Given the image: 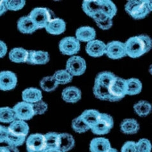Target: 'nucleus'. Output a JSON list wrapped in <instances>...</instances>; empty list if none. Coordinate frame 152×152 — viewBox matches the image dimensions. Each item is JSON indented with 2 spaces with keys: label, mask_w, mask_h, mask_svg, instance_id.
<instances>
[{
  "label": "nucleus",
  "mask_w": 152,
  "mask_h": 152,
  "mask_svg": "<svg viewBox=\"0 0 152 152\" xmlns=\"http://www.w3.org/2000/svg\"><path fill=\"white\" fill-rule=\"evenodd\" d=\"M116 77V75L111 72H100L96 75L95 83H99L101 85L109 88L110 84Z\"/></svg>",
  "instance_id": "obj_28"
},
{
  "label": "nucleus",
  "mask_w": 152,
  "mask_h": 152,
  "mask_svg": "<svg viewBox=\"0 0 152 152\" xmlns=\"http://www.w3.org/2000/svg\"><path fill=\"white\" fill-rule=\"evenodd\" d=\"M120 130L125 134H136L139 130V124L135 119L127 118L122 121L120 125Z\"/></svg>",
  "instance_id": "obj_23"
},
{
  "label": "nucleus",
  "mask_w": 152,
  "mask_h": 152,
  "mask_svg": "<svg viewBox=\"0 0 152 152\" xmlns=\"http://www.w3.org/2000/svg\"><path fill=\"white\" fill-rule=\"evenodd\" d=\"M107 152H118V151L116 149L113 148H111L108 150Z\"/></svg>",
  "instance_id": "obj_47"
},
{
  "label": "nucleus",
  "mask_w": 152,
  "mask_h": 152,
  "mask_svg": "<svg viewBox=\"0 0 152 152\" xmlns=\"http://www.w3.org/2000/svg\"><path fill=\"white\" fill-rule=\"evenodd\" d=\"M42 91L35 88H29L22 93V99L24 102L29 104H34L42 100Z\"/></svg>",
  "instance_id": "obj_21"
},
{
  "label": "nucleus",
  "mask_w": 152,
  "mask_h": 152,
  "mask_svg": "<svg viewBox=\"0 0 152 152\" xmlns=\"http://www.w3.org/2000/svg\"><path fill=\"white\" fill-rule=\"evenodd\" d=\"M125 11L134 19H142L150 12L146 5V1L132 0L129 1L125 6Z\"/></svg>",
  "instance_id": "obj_2"
},
{
  "label": "nucleus",
  "mask_w": 152,
  "mask_h": 152,
  "mask_svg": "<svg viewBox=\"0 0 152 152\" xmlns=\"http://www.w3.org/2000/svg\"><path fill=\"white\" fill-rule=\"evenodd\" d=\"M106 44L99 40H94L87 43L86 51L89 56L94 58L100 57L105 53Z\"/></svg>",
  "instance_id": "obj_13"
},
{
  "label": "nucleus",
  "mask_w": 152,
  "mask_h": 152,
  "mask_svg": "<svg viewBox=\"0 0 152 152\" xmlns=\"http://www.w3.org/2000/svg\"><path fill=\"white\" fill-rule=\"evenodd\" d=\"M102 5V0H85L83 3L82 8L84 13L93 18L101 11Z\"/></svg>",
  "instance_id": "obj_16"
},
{
  "label": "nucleus",
  "mask_w": 152,
  "mask_h": 152,
  "mask_svg": "<svg viewBox=\"0 0 152 152\" xmlns=\"http://www.w3.org/2000/svg\"><path fill=\"white\" fill-rule=\"evenodd\" d=\"M96 25L99 28L103 30H107V29H110L113 26V19L111 18H107L105 20L96 23Z\"/></svg>",
  "instance_id": "obj_40"
},
{
  "label": "nucleus",
  "mask_w": 152,
  "mask_h": 152,
  "mask_svg": "<svg viewBox=\"0 0 152 152\" xmlns=\"http://www.w3.org/2000/svg\"><path fill=\"white\" fill-rule=\"evenodd\" d=\"M124 45L126 56L137 58L150 51L152 47V41L149 36L140 35L129 38Z\"/></svg>",
  "instance_id": "obj_1"
},
{
  "label": "nucleus",
  "mask_w": 152,
  "mask_h": 152,
  "mask_svg": "<svg viewBox=\"0 0 152 152\" xmlns=\"http://www.w3.org/2000/svg\"><path fill=\"white\" fill-rule=\"evenodd\" d=\"M7 10L5 1H3V0H0V16L2 15L3 14H5L6 11Z\"/></svg>",
  "instance_id": "obj_43"
},
{
  "label": "nucleus",
  "mask_w": 152,
  "mask_h": 152,
  "mask_svg": "<svg viewBox=\"0 0 152 152\" xmlns=\"http://www.w3.org/2000/svg\"><path fill=\"white\" fill-rule=\"evenodd\" d=\"M8 128V133L13 136L26 138L29 132V126L26 121L15 120L10 124Z\"/></svg>",
  "instance_id": "obj_12"
},
{
  "label": "nucleus",
  "mask_w": 152,
  "mask_h": 152,
  "mask_svg": "<svg viewBox=\"0 0 152 152\" xmlns=\"http://www.w3.org/2000/svg\"><path fill=\"white\" fill-rule=\"evenodd\" d=\"M151 105L145 100L139 101L134 105V111L139 116L145 117L149 115L151 111Z\"/></svg>",
  "instance_id": "obj_27"
},
{
  "label": "nucleus",
  "mask_w": 152,
  "mask_h": 152,
  "mask_svg": "<svg viewBox=\"0 0 152 152\" xmlns=\"http://www.w3.org/2000/svg\"><path fill=\"white\" fill-rule=\"evenodd\" d=\"M58 84H66L72 81L73 76L66 70H59L53 75Z\"/></svg>",
  "instance_id": "obj_34"
},
{
  "label": "nucleus",
  "mask_w": 152,
  "mask_h": 152,
  "mask_svg": "<svg viewBox=\"0 0 152 152\" xmlns=\"http://www.w3.org/2000/svg\"><path fill=\"white\" fill-rule=\"evenodd\" d=\"M96 37V31L90 26H83L77 29L75 32V39L79 42H90L95 40Z\"/></svg>",
  "instance_id": "obj_18"
},
{
  "label": "nucleus",
  "mask_w": 152,
  "mask_h": 152,
  "mask_svg": "<svg viewBox=\"0 0 152 152\" xmlns=\"http://www.w3.org/2000/svg\"><path fill=\"white\" fill-rule=\"evenodd\" d=\"M44 138L47 149L58 148L59 134L56 132H48L44 135Z\"/></svg>",
  "instance_id": "obj_35"
},
{
  "label": "nucleus",
  "mask_w": 152,
  "mask_h": 152,
  "mask_svg": "<svg viewBox=\"0 0 152 152\" xmlns=\"http://www.w3.org/2000/svg\"><path fill=\"white\" fill-rule=\"evenodd\" d=\"M26 150L28 152H45L47 150L44 135L33 134L26 139Z\"/></svg>",
  "instance_id": "obj_7"
},
{
  "label": "nucleus",
  "mask_w": 152,
  "mask_h": 152,
  "mask_svg": "<svg viewBox=\"0 0 152 152\" xmlns=\"http://www.w3.org/2000/svg\"><path fill=\"white\" fill-rule=\"evenodd\" d=\"M81 91L78 88L69 86L62 91L61 97L63 100L68 103H76L81 99Z\"/></svg>",
  "instance_id": "obj_15"
},
{
  "label": "nucleus",
  "mask_w": 152,
  "mask_h": 152,
  "mask_svg": "<svg viewBox=\"0 0 152 152\" xmlns=\"http://www.w3.org/2000/svg\"><path fill=\"white\" fill-rule=\"evenodd\" d=\"M12 109L14 111L16 120L25 121L31 120L35 116L32 104L25 102L24 101L15 105Z\"/></svg>",
  "instance_id": "obj_9"
},
{
  "label": "nucleus",
  "mask_w": 152,
  "mask_h": 152,
  "mask_svg": "<svg viewBox=\"0 0 152 152\" xmlns=\"http://www.w3.org/2000/svg\"><path fill=\"white\" fill-rule=\"evenodd\" d=\"M7 46L5 42L0 40V58H2L6 55L7 53Z\"/></svg>",
  "instance_id": "obj_42"
},
{
  "label": "nucleus",
  "mask_w": 152,
  "mask_h": 152,
  "mask_svg": "<svg viewBox=\"0 0 152 152\" xmlns=\"http://www.w3.org/2000/svg\"><path fill=\"white\" fill-rule=\"evenodd\" d=\"M45 29L51 35H60L65 31L66 23L60 18H54L49 21Z\"/></svg>",
  "instance_id": "obj_17"
},
{
  "label": "nucleus",
  "mask_w": 152,
  "mask_h": 152,
  "mask_svg": "<svg viewBox=\"0 0 152 152\" xmlns=\"http://www.w3.org/2000/svg\"><path fill=\"white\" fill-rule=\"evenodd\" d=\"M7 10L12 11H18L23 8L26 1L24 0H7L5 1Z\"/></svg>",
  "instance_id": "obj_36"
},
{
  "label": "nucleus",
  "mask_w": 152,
  "mask_h": 152,
  "mask_svg": "<svg viewBox=\"0 0 152 152\" xmlns=\"http://www.w3.org/2000/svg\"><path fill=\"white\" fill-rule=\"evenodd\" d=\"M7 148L8 150V152H19V150L17 147L12 146H7Z\"/></svg>",
  "instance_id": "obj_44"
},
{
  "label": "nucleus",
  "mask_w": 152,
  "mask_h": 152,
  "mask_svg": "<svg viewBox=\"0 0 152 152\" xmlns=\"http://www.w3.org/2000/svg\"><path fill=\"white\" fill-rule=\"evenodd\" d=\"M45 152H63L58 148H53V149H47Z\"/></svg>",
  "instance_id": "obj_45"
},
{
  "label": "nucleus",
  "mask_w": 152,
  "mask_h": 152,
  "mask_svg": "<svg viewBox=\"0 0 152 152\" xmlns=\"http://www.w3.org/2000/svg\"><path fill=\"white\" fill-rule=\"evenodd\" d=\"M8 134V128L0 125V143L6 142Z\"/></svg>",
  "instance_id": "obj_41"
},
{
  "label": "nucleus",
  "mask_w": 152,
  "mask_h": 152,
  "mask_svg": "<svg viewBox=\"0 0 152 152\" xmlns=\"http://www.w3.org/2000/svg\"><path fill=\"white\" fill-rule=\"evenodd\" d=\"M100 12L108 18L113 19L117 13V8L115 4L112 1L102 0V5Z\"/></svg>",
  "instance_id": "obj_29"
},
{
  "label": "nucleus",
  "mask_w": 152,
  "mask_h": 152,
  "mask_svg": "<svg viewBox=\"0 0 152 152\" xmlns=\"http://www.w3.org/2000/svg\"><path fill=\"white\" fill-rule=\"evenodd\" d=\"M126 95H136L140 94L142 86L140 80L136 78H130L125 79Z\"/></svg>",
  "instance_id": "obj_24"
},
{
  "label": "nucleus",
  "mask_w": 152,
  "mask_h": 152,
  "mask_svg": "<svg viewBox=\"0 0 152 152\" xmlns=\"http://www.w3.org/2000/svg\"><path fill=\"white\" fill-rule=\"evenodd\" d=\"M16 120L13 109L9 107H0V122L11 124Z\"/></svg>",
  "instance_id": "obj_30"
},
{
  "label": "nucleus",
  "mask_w": 152,
  "mask_h": 152,
  "mask_svg": "<svg viewBox=\"0 0 152 152\" xmlns=\"http://www.w3.org/2000/svg\"><path fill=\"white\" fill-rule=\"evenodd\" d=\"M86 69V61L81 56H74L66 61V70L72 76H79L85 72Z\"/></svg>",
  "instance_id": "obj_6"
},
{
  "label": "nucleus",
  "mask_w": 152,
  "mask_h": 152,
  "mask_svg": "<svg viewBox=\"0 0 152 152\" xmlns=\"http://www.w3.org/2000/svg\"><path fill=\"white\" fill-rule=\"evenodd\" d=\"M18 28L24 34H31L39 29L29 15L22 17L18 20Z\"/></svg>",
  "instance_id": "obj_19"
},
{
  "label": "nucleus",
  "mask_w": 152,
  "mask_h": 152,
  "mask_svg": "<svg viewBox=\"0 0 152 152\" xmlns=\"http://www.w3.org/2000/svg\"><path fill=\"white\" fill-rule=\"evenodd\" d=\"M75 146V139L71 134L68 133L59 134L58 149L63 152H67Z\"/></svg>",
  "instance_id": "obj_22"
},
{
  "label": "nucleus",
  "mask_w": 152,
  "mask_h": 152,
  "mask_svg": "<svg viewBox=\"0 0 152 152\" xmlns=\"http://www.w3.org/2000/svg\"><path fill=\"white\" fill-rule=\"evenodd\" d=\"M32 107L33 109V112H34L35 116L41 115L44 114L46 112V111L48 110V105L44 101L41 100L36 103L32 104Z\"/></svg>",
  "instance_id": "obj_38"
},
{
  "label": "nucleus",
  "mask_w": 152,
  "mask_h": 152,
  "mask_svg": "<svg viewBox=\"0 0 152 152\" xmlns=\"http://www.w3.org/2000/svg\"><path fill=\"white\" fill-rule=\"evenodd\" d=\"M18 84V77L11 71H2L0 72V90L10 91L14 89Z\"/></svg>",
  "instance_id": "obj_11"
},
{
  "label": "nucleus",
  "mask_w": 152,
  "mask_h": 152,
  "mask_svg": "<svg viewBox=\"0 0 152 152\" xmlns=\"http://www.w3.org/2000/svg\"><path fill=\"white\" fill-rule=\"evenodd\" d=\"M52 12L47 8L37 7L31 10L29 17L35 24L38 29L45 28L51 20Z\"/></svg>",
  "instance_id": "obj_3"
},
{
  "label": "nucleus",
  "mask_w": 152,
  "mask_h": 152,
  "mask_svg": "<svg viewBox=\"0 0 152 152\" xmlns=\"http://www.w3.org/2000/svg\"><path fill=\"white\" fill-rule=\"evenodd\" d=\"M114 120L111 116L101 113L96 124L91 128L92 132L96 135H105L111 131L113 127Z\"/></svg>",
  "instance_id": "obj_5"
},
{
  "label": "nucleus",
  "mask_w": 152,
  "mask_h": 152,
  "mask_svg": "<svg viewBox=\"0 0 152 152\" xmlns=\"http://www.w3.org/2000/svg\"><path fill=\"white\" fill-rule=\"evenodd\" d=\"M111 148L110 141L105 137L94 138L90 145L91 152H107Z\"/></svg>",
  "instance_id": "obj_20"
},
{
  "label": "nucleus",
  "mask_w": 152,
  "mask_h": 152,
  "mask_svg": "<svg viewBox=\"0 0 152 152\" xmlns=\"http://www.w3.org/2000/svg\"><path fill=\"white\" fill-rule=\"evenodd\" d=\"M40 87L46 92H50L55 90L59 84L53 76H47L41 80L40 83Z\"/></svg>",
  "instance_id": "obj_31"
},
{
  "label": "nucleus",
  "mask_w": 152,
  "mask_h": 152,
  "mask_svg": "<svg viewBox=\"0 0 152 152\" xmlns=\"http://www.w3.org/2000/svg\"><path fill=\"white\" fill-rule=\"evenodd\" d=\"M136 152H151V144L147 139H141L136 142Z\"/></svg>",
  "instance_id": "obj_37"
},
{
  "label": "nucleus",
  "mask_w": 152,
  "mask_h": 152,
  "mask_svg": "<svg viewBox=\"0 0 152 152\" xmlns=\"http://www.w3.org/2000/svg\"><path fill=\"white\" fill-rule=\"evenodd\" d=\"M121 152H136V142L134 141L126 142L122 146Z\"/></svg>",
  "instance_id": "obj_39"
},
{
  "label": "nucleus",
  "mask_w": 152,
  "mask_h": 152,
  "mask_svg": "<svg viewBox=\"0 0 152 152\" xmlns=\"http://www.w3.org/2000/svg\"><path fill=\"white\" fill-rule=\"evenodd\" d=\"M49 54L43 50H28L27 62L31 65H45L49 61Z\"/></svg>",
  "instance_id": "obj_14"
},
{
  "label": "nucleus",
  "mask_w": 152,
  "mask_h": 152,
  "mask_svg": "<svg viewBox=\"0 0 152 152\" xmlns=\"http://www.w3.org/2000/svg\"><path fill=\"white\" fill-rule=\"evenodd\" d=\"M100 114L101 113L99 111L95 110V109H88V110H85L83 112L81 117L90 126L91 129V128L96 124L100 118Z\"/></svg>",
  "instance_id": "obj_26"
},
{
  "label": "nucleus",
  "mask_w": 152,
  "mask_h": 152,
  "mask_svg": "<svg viewBox=\"0 0 152 152\" xmlns=\"http://www.w3.org/2000/svg\"><path fill=\"white\" fill-rule=\"evenodd\" d=\"M72 127L75 132L79 134L86 132L90 130V126L83 120L81 116L75 118L73 120L72 122Z\"/></svg>",
  "instance_id": "obj_33"
},
{
  "label": "nucleus",
  "mask_w": 152,
  "mask_h": 152,
  "mask_svg": "<svg viewBox=\"0 0 152 152\" xmlns=\"http://www.w3.org/2000/svg\"><path fill=\"white\" fill-rule=\"evenodd\" d=\"M28 56V50L21 48L12 49L9 53L10 60L14 63H26Z\"/></svg>",
  "instance_id": "obj_25"
},
{
  "label": "nucleus",
  "mask_w": 152,
  "mask_h": 152,
  "mask_svg": "<svg viewBox=\"0 0 152 152\" xmlns=\"http://www.w3.org/2000/svg\"><path fill=\"white\" fill-rule=\"evenodd\" d=\"M109 99L111 102H117L124 99L126 95L125 79L116 77L109 86Z\"/></svg>",
  "instance_id": "obj_4"
},
{
  "label": "nucleus",
  "mask_w": 152,
  "mask_h": 152,
  "mask_svg": "<svg viewBox=\"0 0 152 152\" xmlns=\"http://www.w3.org/2000/svg\"><path fill=\"white\" fill-rule=\"evenodd\" d=\"M105 54L112 60H118L126 56L124 43L120 41H112L106 45Z\"/></svg>",
  "instance_id": "obj_10"
},
{
  "label": "nucleus",
  "mask_w": 152,
  "mask_h": 152,
  "mask_svg": "<svg viewBox=\"0 0 152 152\" xmlns=\"http://www.w3.org/2000/svg\"><path fill=\"white\" fill-rule=\"evenodd\" d=\"M80 48H81L80 42L74 37H65L59 44V49L60 52L65 55H74L79 51Z\"/></svg>",
  "instance_id": "obj_8"
},
{
  "label": "nucleus",
  "mask_w": 152,
  "mask_h": 152,
  "mask_svg": "<svg viewBox=\"0 0 152 152\" xmlns=\"http://www.w3.org/2000/svg\"><path fill=\"white\" fill-rule=\"evenodd\" d=\"M94 94L96 98L101 100H108L109 99V88L105 87L101 84L95 83L93 88Z\"/></svg>",
  "instance_id": "obj_32"
},
{
  "label": "nucleus",
  "mask_w": 152,
  "mask_h": 152,
  "mask_svg": "<svg viewBox=\"0 0 152 152\" xmlns=\"http://www.w3.org/2000/svg\"><path fill=\"white\" fill-rule=\"evenodd\" d=\"M0 152H8L7 146H0Z\"/></svg>",
  "instance_id": "obj_46"
}]
</instances>
